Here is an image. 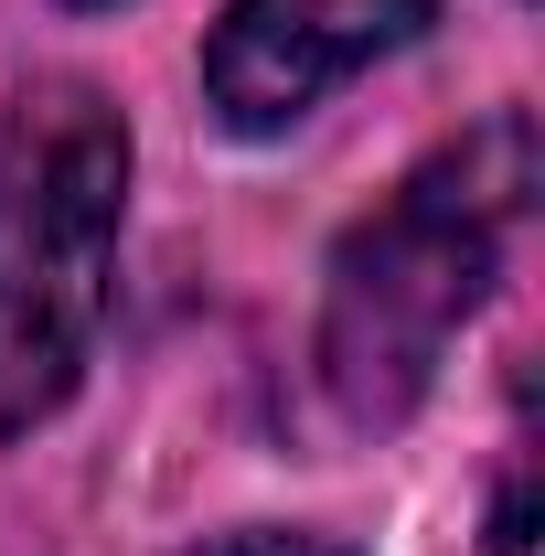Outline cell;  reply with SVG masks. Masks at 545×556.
<instances>
[{
    "mask_svg": "<svg viewBox=\"0 0 545 556\" xmlns=\"http://www.w3.org/2000/svg\"><path fill=\"white\" fill-rule=\"evenodd\" d=\"M193 556H353V546H332V535H278V525H246V535H214V546H193Z\"/></svg>",
    "mask_w": 545,
    "mask_h": 556,
    "instance_id": "obj_4",
    "label": "cell"
},
{
    "mask_svg": "<svg viewBox=\"0 0 545 556\" xmlns=\"http://www.w3.org/2000/svg\"><path fill=\"white\" fill-rule=\"evenodd\" d=\"M129 214V118L97 86L0 108V439L54 417L97 353Z\"/></svg>",
    "mask_w": 545,
    "mask_h": 556,
    "instance_id": "obj_2",
    "label": "cell"
},
{
    "mask_svg": "<svg viewBox=\"0 0 545 556\" xmlns=\"http://www.w3.org/2000/svg\"><path fill=\"white\" fill-rule=\"evenodd\" d=\"M535 204V118L503 108L460 150L417 161L385 204L342 236L321 289V386L353 428H396L428 396L449 332L492 300L503 236Z\"/></svg>",
    "mask_w": 545,
    "mask_h": 556,
    "instance_id": "obj_1",
    "label": "cell"
},
{
    "mask_svg": "<svg viewBox=\"0 0 545 556\" xmlns=\"http://www.w3.org/2000/svg\"><path fill=\"white\" fill-rule=\"evenodd\" d=\"M428 11L439 0H225V22L204 43V97L236 139H278V129H300L342 75L417 43Z\"/></svg>",
    "mask_w": 545,
    "mask_h": 556,
    "instance_id": "obj_3",
    "label": "cell"
}]
</instances>
